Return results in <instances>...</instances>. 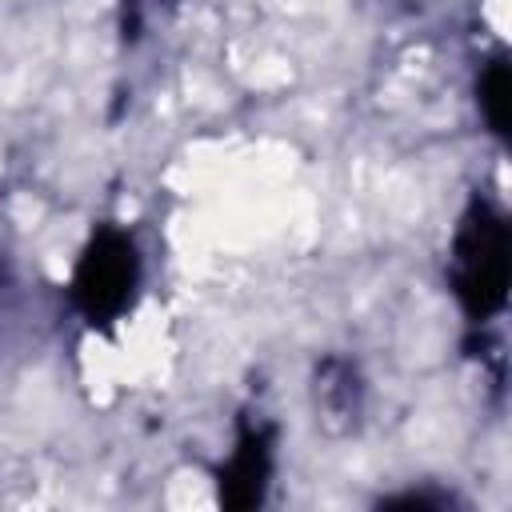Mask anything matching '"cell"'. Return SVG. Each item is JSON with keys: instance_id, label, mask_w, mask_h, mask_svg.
Here are the masks:
<instances>
[{"instance_id": "6da1fadb", "label": "cell", "mask_w": 512, "mask_h": 512, "mask_svg": "<svg viewBox=\"0 0 512 512\" xmlns=\"http://www.w3.org/2000/svg\"><path fill=\"white\" fill-rule=\"evenodd\" d=\"M452 288L468 320H492L508 300V224L488 200H472L452 244Z\"/></svg>"}, {"instance_id": "7a4b0ae2", "label": "cell", "mask_w": 512, "mask_h": 512, "mask_svg": "<svg viewBox=\"0 0 512 512\" xmlns=\"http://www.w3.org/2000/svg\"><path fill=\"white\" fill-rule=\"evenodd\" d=\"M140 284V256L128 232L104 224L92 232L76 272H72V304L92 328L116 324L136 296Z\"/></svg>"}, {"instance_id": "3957f363", "label": "cell", "mask_w": 512, "mask_h": 512, "mask_svg": "<svg viewBox=\"0 0 512 512\" xmlns=\"http://www.w3.org/2000/svg\"><path fill=\"white\" fill-rule=\"evenodd\" d=\"M268 476H272V432L260 424H248L228 464L220 468V500L228 508H252L264 500Z\"/></svg>"}, {"instance_id": "277c9868", "label": "cell", "mask_w": 512, "mask_h": 512, "mask_svg": "<svg viewBox=\"0 0 512 512\" xmlns=\"http://www.w3.org/2000/svg\"><path fill=\"white\" fill-rule=\"evenodd\" d=\"M476 100H480V112H484L488 128L504 140L508 136V60L504 56H492L488 68L480 72Z\"/></svg>"}]
</instances>
